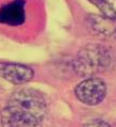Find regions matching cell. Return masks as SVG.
<instances>
[{
	"instance_id": "obj_2",
	"label": "cell",
	"mask_w": 116,
	"mask_h": 127,
	"mask_svg": "<svg viewBox=\"0 0 116 127\" xmlns=\"http://www.w3.org/2000/svg\"><path fill=\"white\" fill-rule=\"evenodd\" d=\"M114 58L110 49L97 43H90L79 50L72 61V68L81 77H94L98 73L110 69Z\"/></svg>"
},
{
	"instance_id": "obj_7",
	"label": "cell",
	"mask_w": 116,
	"mask_h": 127,
	"mask_svg": "<svg viewBox=\"0 0 116 127\" xmlns=\"http://www.w3.org/2000/svg\"><path fill=\"white\" fill-rule=\"evenodd\" d=\"M105 18L116 22V0H89Z\"/></svg>"
},
{
	"instance_id": "obj_3",
	"label": "cell",
	"mask_w": 116,
	"mask_h": 127,
	"mask_svg": "<svg viewBox=\"0 0 116 127\" xmlns=\"http://www.w3.org/2000/svg\"><path fill=\"white\" fill-rule=\"evenodd\" d=\"M75 95L82 104L96 106L104 99L107 95V86L102 79L89 77L76 86Z\"/></svg>"
},
{
	"instance_id": "obj_8",
	"label": "cell",
	"mask_w": 116,
	"mask_h": 127,
	"mask_svg": "<svg viewBox=\"0 0 116 127\" xmlns=\"http://www.w3.org/2000/svg\"><path fill=\"white\" fill-rule=\"evenodd\" d=\"M83 127H112L109 123H107L103 120H92L84 124Z\"/></svg>"
},
{
	"instance_id": "obj_6",
	"label": "cell",
	"mask_w": 116,
	"mask_h": 127,
	"mask_svg": "<svg viewBox=\"0 0 116 127\" xmlns=\"http://www.w3.org/2000/svg\"><path fill=\"white\" fill-rule=\"evenodd\" d=\"M86 24L89 28L100 36H114L116 35V24L113 20L105 18L102 15L89 14L86 16Z\"/></svg>"
},
{
	"instance_id": "obj_1",
	"label": "cell",
	"mask_w": 116,
	"mask_h": 127,
	"mask_svg": "<svg viewBox=\"0 0 116 127\" xmlns=\"http://www.w3.org/2000/svg\"><path fill=\"white\" fill-rule=\"evenodd\" d=\"M47 113V104L41 92L19 89L10 97L0 113L2 127H42Z\"/></svg>"
},
{
	"instance_id": "obj_5",
	"label": "cell",
	"mask_w": 116,
	"mask_h": 127,
	"mask_svg": "<svg viewBox=\"0 0 116 127\" xmlns=\"http://www.w3.org/2000/svg\"><path fill=\"white\" fill-rule=\"evenodd\" d=\"M26 2L14 0L0 8V23L9 26H19L26 20Z\"/></svg>"
},
{
	"instance_id": "obj_4",
	"label": "cell",
	"mask_w": 116,
	"mask_h": 127,
	"mask_svg": "<svg viewBox=\"0 0 116 127\" xmlns=\"http://www.w3.org/2000/svg\"><path fill=\"white\" fill-rule=\"evenodd\" d=\"M0 77L10 83L20 86L33 79L34 70L30 66L20 63L0 62Z\"/></svg>"
}]
</instances>
